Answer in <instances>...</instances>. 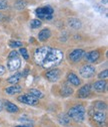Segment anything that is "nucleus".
<instances>
[{
	"mask_svg": "<svg viewBox=\"0 0 108 127\" xmlns=\"http://www.w3.org/2000/svg\"><path fill=\"white\" fill-rule=\"evenodd\" d=\"M92 118L97 123H104L106 120V115H105V113L101 112V111H97V112H95L93 114V117Z\"/></svg>",
	"mask_w": 108,
	"mask_h": 127,
	"instance_id": "2eb2a0df",
	"label": "nucleus"
},
{
	"mask_svg": "<svg viewBox=\"0 0 108 127\" xmlns=\"http://www.w3.org/2000/svg\"><path fill=\"white\" fill-rule=\"evenodd\" d=\"M5 73H6V69H5V67L2 66V65H0V77L3 76Z\"/></svg>",
	"mask_w": 108,
	"mask_h": 127,
	"instance_id": "c756f323",
	"label": "nucleus"
},
{
	"mask_svg": "<svg viewBox=\"0 0 108 127\" xmlns=\"http://www.w3.org/2000/svg\"><path fill=\"white\" fill-rule=\"evenodd\" d=\"M94 74H95V68L91 65H85L80 69V75L83 78L86 79L91 78Z\"/></svg>",
	"mask_w": 108,
	"mask_h": 127,
	"instance_id": "39448f33",
	"label": "nucleus"
},
{
	"mask_svg": "<svg viewBox=\"0 0 108 127\" xmlns=\"http://www.w3.org/2000/svg\"><path fill=\"white\" fill-rule=\"evenodd\" d=\"M63 53L51 46H41L34 53V61L44 69H51L62 62Z\"/></svg>",
	"mask_w": 108,
	"mask_h": 127,
	"instance_id": "f257e3e1",
	"label": "nucleus"
},
{
	"mask_svg": "<svg viewBox=\"0 0 108 127\" xmlns=\"http://www.w3.org/2000/svg\"><path fill=\"white\" fill-rule=\"evenodd\" d=\"M67 80H68V82H69L71 85H73V86H79L80 83H81V81L79 80V78L77 77L74 73H69V74H68Z\"/></svg>",
	"mask_w": 108,
	"mask_h": 127,
	"instance_id": "ddd939ff",
	"label": "nucleus"
},
{
	"mask_svg": "<svg viewBox=\"0 0 108 127\" xmlns=\"http://www.w3.org/2000/svg\"><path fill=\"white\" fill-rule=\"evenodd\" d=\"M60 94H61V96H63V97H68L73 94V89L70 86H68L67 84H64L62 87H61Z\"/></svg>",
	"mask_w": 108,
	"mask_h": 127,
	"instance_id": "4468645a",
	"label": "nucleus"
},
{
	"mask_svg": "<svg viewBox=\"0 0 108 127\" xmlns=\"http://www.w3.org/2000/svg\"><path fill=\"white\" fill-rule=\"evenodd\" d=\"M17 56H18V53H17L16 51H13V52H11V53L9 54L8 58H9V59H12V58H16Z\"/></svg>",
	"mask_w": 108,
	"mask_h": 127,
	"instance_id": "c85d7f7f",
	"label": "nucleus"
},
{
	"mask_svg": "<svg viewBox=\"0 0 108 127\" xmlns=\"http://www.w3.org/2000/svg\"><path fill=\"white\" fill-rule=\"evenodd\" d=\"M108 0H102V4H107Z\"/></svg>",
	"mask_w": 108,
	"mask_h": 127,
	"instance_id": "c9c22d12",
	"label": "nucleus"
},
{
	"mask_svg": "<svg viewBox=\"0 0 108 127\" xmlns=\"http://www.w3.org/2000/svg\"><path fill=\"white\" fill-rule=\"evenodd\" d=\"M27 3L25 0H17V1H15L14 3V8L15 9H18V10H22L26 7Z\"/></svg>",
	"mask_w": 108,
	"mask_h": 127,
	"instance_id": "aec40b11",
	"label": "nucleus"
},
{
	"mask_svg": "<svg viewBox=\"0 0 108 127\" xmlns=\"http://www.w3.org/2000/svg\"><path fill=\"white\" fill-rule=\"evenodd\" d=\"M94 107L98 110H105L107 106H106L105 102H103V101H96L94 103Z\"/></svg>",
	"mask_w": 108,
	"mask_h": 127,
	"instance_id": "b1692460",
	"label": "nucleus"
},
{
	"mask_svg": "<svg viewBox=\"0 0 108 127\" xmlns=\"http://www.w3.org/2000/svg\"><path fill=\"white\" fill-rule=\"evenodd\" d=\"M50 35H51V31H50V29H48V28H44V29H42L40 32L38 33V39H39V41H45V40H47L49 37H50Z\"/></svg>",
	"mask_w": 108,
	"mask_h": 127,
	"instance_id": "f8f14e48",
	"label": "nucleus"
},
{
	"mask_svg": "<svg viewBox=\"0 0 108 127\" xmlns=\"http://www.w3.org/2000/svg\"><path fill=\"white\" fill-rule=\"evenodd\" d=\"M46 78H47L50 82H56L60 78V71L58 69H52L46 73Z\"/></svg>",
	"mask_w": 108,
	"mask_h": 127,
	"instance_id": "6e6552de",
	"label": "nucleus"
},
{
	"mask_svg": "<svg viewBox=\"0 0 108 127\" xmlns=\"http://www.w3.org/2000/svg\"><path fill=\"white\" fill-rule=\"evenodd\" d=\"M19 53L21 54V56H22V57H23L25 60H28V59H29V55H28V52H27V50L25 49V47H20Z\"/></svg>",
	"mask_w": 108,
	"mask_h": 127,
	"instance_id": "a878e982",
	"label": "nucleus"
},
{
	"mask_svg": "<svg viewBox=\"0 0 108 127\" xmlns=\"http://www.w3.org/2000/svg\"><path fill=\"white\" fill-rule=\"evenodd\" d=\"M2 109H3V103L1 102V100H0V112L2 111Z\"/></svg>",
	"mask_w": 108,
	"mask_h": 127,
	"instance_id": "473e14b6",
	"label": "nucleus"
},
{
	"mask_svg": "<svg viewBox=\"0 0 108 127\" xmlns=\"http://www.w3.org/2000/svg\"><path fill=\"white\" fill-rule=\"evenodd\" d=\"M37 17L40 19H51L53 17V8L50 5H46L44 7H39L35 10Z\"/></svg>",
	"mask_w": 108,
	"mask_h": 127,
	"instance_id": "7ed1b4c3",
	"label": "nucleus"
},
{
	"mask_svg": "<svg viewBox=\"0 0 108 127\" xmlns=\"http://www.w3.org/2000/svg\"><path fill=\"white\" fill-rule=\"evenodd\" d=\"M90 92H91V86L90 85H84L83 87H81L79 90H78V97L79 98H87L89 95H90Z\"/></svg>",
	"mask_w": 108,
	"mask_h": 127,
	"instance_id": "1a4fd4ad",
	"label": "nucleus"
},
{
	"mask_svg": "<svg viewBox=\"0 0 108 127\" xmlns=\"http://www.w3.org/2000/svg\"><path fill=\"white\" fill-rule=\"evenodd\" d=\"M5 92H6L8 95H14V94H17V93L21 92V87H20L19 85L15 84V85H12V86L6 88Z\"/></svg>",
	"mask_w": 108,
	"mask_h": 127,
	"instance_id": "f3484780",
	"label": "nucleus"
},
{
	"mask_svg": "<svg viewBox=\"0 0 108 127\" xmlns=\"http://www.w3.org/2000/svg\"><path fill=\"white\" fill-rule=\"evenodd\" d=\"M41 21L39 19H32L31 21H30V26H31L32 28H37L39 26H41Z\"/></svg>",
	"mask_w": 108,
	"mask_h": 127,
	"instance_id": "393cba45",
	"label": "nucleus"
},
{
	"mask_svg": "<svg viewBox=\"0 0 108 127\" xmlns=\"http://www.w3.org/2000/svg\"><path fill=\"white\" fill-rule=\"evenodd\" d=\"M93 88L97 92H104L105 89H106V82L103 81V80L98 81V82H96V83L93 84Z\"/></svg>",
	"mask_w": 108,
	"mask_h": 127,
	"instance_id": "a211bd4d",
	"label": "nucleus"
},
{
	"mask_svg": "<svg viewBox=\"0 0 108 127\" xmlns=\"http://www.w3.org/2000/svg\"><path fill=\"white\" fill-rule=\"evenodd\" d=\"M3 107L6 109V111H7V112H9V113H17L19 111L18 106H16L13 103H11L10 101H5Z\"/></svg>",
	"mask_w": 108,
	"mask_h": 127,
	"instance_id": "9b49d317",
	"label": "nucleus"
},
{
	"mask_svg": "<svg viewBox=\"0 0 108 127\" xmlns=\"http://www.w3.org/2000/svg\"><path fill=\"white\" fill-rule=\"evenodd\" d=\"M98 77H99V79H107V77H108V71L107 70H104L103 72H101L98 75Z\"/></svg>",
	"mask_w": 108,
	"mask_h": 127,
	"instance_id": "cd10ccee",
	"label": "nucleus"
},
{
	"mask_svg": "<svg viewBox=\"0 0 108 127\" xmlns=\"http://www.w3.org/2000/svg\"><path fill=\"white\" fill-rule=\"evenodd\" d=\"M86 111L82 105H76L69 109L68 111V117L75 122H82L85 119Z\"/></svg>",
	"mask_w": 108,
	"mask_h": 127,
	"instance_id": "f03ea898",
	"label": "nucleus"
},
{
	"mask_svg": "<svg viewBox=\"0 0 108 127\" xmlns=\"http://www.w3.org/2000/svg\"><path fill=\"white\" fill-rule=\"evenodd\" d=\"M59 122L62 125H68L70 123V118L68 117V115L65 114H61L59 116Z\"/></svg>",
	"mask_w": 108,
	"mask_h": 127,
	"instance_id": "412c9836",
	"label": "nucleus"
},
{
	"mask_svg": "<svg viewBox=\"0 0 108 127\" xmlns=\"http://www.w3.org/2000/svg\"><path fill=\"white\" fill-rule=\"evenodd\" d=\"M21 66V61L18 57L16 58H12V59H9L8 61V64H7V67H8V70L11 71V72H15L17 71Z\"/></svg>",
	"mask_w": 108,
	"mask_h": 127,
	"instance_id": "423d86ee",
	"label": "nucleus"
},
{
	"mask_svg": "<svg viewBox=\"0 0 108 127\" xmlns=\"http://www.w3.org/2000/svg\"><path fill=\"white\" fill-rule=\"evenodd\" d=\"M30 95H32V96L35 97L36 99L43 98V93L40 92L39 90H36V89H31V90H30Z\"/></svg>",
	"mask_w": 108,
	"mask_h": 127,
	"instance_id": "4be33fe9",
	"label": "nucleus"
},
{
	"mask_svg": "<svg viewBox=\"0 0 108 127\" xmlns=\"http://www.w3.org/2000/svg\"><path fill=\"white\" fill-rule=\"evenodd\" d=\"M18 101L27 105H31V106H35L38 104V99H36L35 97H33L32 95L30 94H24V95H20L18 97Z\"/></svg>",
	"mask_w": 108,
	"mask_h": 127,
	"instance_id": "20e7f679",
	"label": "nucleus"
},
{
	"mask_svg": "<svg viewBox=\"0 0 108 127\" xmlns=\"http://www.w3.org/2000/svg\"><path fill=\"white\" fill-rule=\"evenodd\" d=\"M85 58H86V60L88 61V62H90V63H94V62H96L98 59H99V57H100V54H99V52L98 51H91V52H89V53H85Z\"/></svg>",
	"mask_w": 108,
	"mask_h": 127,
	"instance_id": "9d476101",
	"label": "nucleus"
},
{
	"mask_svg": "<svg viewBox=\"0 0 108 127\" xmlns=\"http://www.w3.org/2000/svg\"><path fill=\"white\" fill-rule=\"evenodd\" d=\"M97 11H99V12H101V13H103V11H105V9L103 8V6H99V5H95V7H94Z\"/></svg>",
	"mask_w": 108,
	"mask_h": 127,
	"instance_id": "7c9ffc66",
	"label": "nucleus"
},
{
	"mask_svg": "<svg viewBox=\"0 0 108 127\" xmlns=\"http://www.w3.org/2000/svg\"><path fill=\"white\" fill-rule=\"evenodd\" d=\"M20 78H21V74L20 73H16L15 75H13V76H11L8 80H7V82L8 83H10V84H17L18 82H19V80H20Z\"/></svg>",
	"mask_w": 108,
	"mask_h": 127,
	"instance_id": "6ab92c4d",
	"label": "nucleus"
},
{
	"mask_svg": "<svg viewBox=\"0 0 108 127\" xmlns=\"http://www.w3.org/2000/svg\"><path fill=\"white\" fill-rule=\"evenodd\" d=\"M9 46L12 49H16V47H22L23 46V42L18 41V40H10L9 41Z\"/></svg>",
	"mask_w": 108,
	"mask_h": 127,
	"instance_id": "5701e85b",
	"label": "nucleus"
},
{
	"mask_svg": "<svg viewBox=\"0 0 108 127\" xmlns=\"http://www.w3.org/2000/svg\"><path fill=\"white\" fill-rule=\"evenodd\" d=\"M68 25H69L70 27L74 28V29H79V28H81L82 23H81V21H80L78 18L72 17V18H69V19H68Z\"/></svg>",
	"mask_w": 108,
	"mask_h": 127,
	"instance_id": "dca6fc26",
	"label": "nucleus"
},
{
	"mask_svg": "<svg viewBox=\"0 0 108 127\" xmlns=\"http://www.w3.org/2000/svg\"><path fill=\"white\" fill-rule=\"evenodd\" d=\"M85 55V52L83 50H74L73 52H71V54L69 55V59L71 62L73 63H77V62H79Z\"/></svg>",
	"mask_w": 108,
	"mask_h": 127,
	"instance_id": "0eeeda50",
	"label": "nucleus"
},
{
	"mask_svg": "<svg viewBox=\"0 0 108 127\" xmlns=\"http://www.w3.org/2000/svg\"><path fill=\"white\" fill-rule=\"evenodd\" d=\"M8 8V2L6 0H0V10L7 9Z\"/></svg>",
	"mask_w": 108,
	"mask_h": 127,
	"instance_id": "bb28decb",
	"label": "nucleus"
},
{
	"mask_svg": "<svg viewBox=\"0 0 108 127\" xmlns=\"http://www.w3.org/2000/svg\"><path fill=\"white\" fill-rule=\"evenodd\" d=\"M28 73H29V70H28V69H25V70H24V72L21 74V76H23V77H26V76L28 75Z\"/></svg>",
	"mask_w": 108,
	"mask_h": 127,
	"instance_id": "2f4dec72",
	"label": "nucleus"
},
{
	"mask_svg": "<svg viewBox=\"0 0 108 127\" xmlns=\"http://www.w3.org/2000/svg\"><path fill=\"white\" fill-rule=\"evenodd\" d=\"M2 20H4V15L2 13H0V21H2Z\"/></svg>",
	"mask_w": 108,
	"mask_h": 127,
	"instance_id": "72a5a7b5",
	"label": "nucleus"
},
{
	"mask_svg": "<svg viewBox=\"0 0 108 127\" xmlns=\"http://www.w3.org/2000/svg\"><path fill=\"white\" fill-rule=\"evenodd\" d=\"M15 127H32V126H29V125H18V126H15Z\"/></svg>",
	"mask_w": 108,
	"mask_h": 127,
	"instance_id": "f704fd0d",
	"label": "nucleus"
}]
</instances>
